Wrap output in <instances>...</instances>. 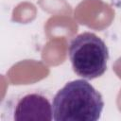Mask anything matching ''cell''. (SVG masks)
Instances as JSON below:
<instances>
[{"mask_svg": "<svg viewBox=\"0 0 121 121\" xmlns=\"http://www.w3.org/2000/svg\"><path fill=\"white\" fill-rule=\"evenodd\" d=\"M68 56L74 72L84 79L99 78L107 70L109 49L94 33L83 32L76 36L69 44Z\"/></svg>", "mask_w": 121, "mask_h": 121, "instance_id": "obj_2", "label": "cell"}, {"mask_svg": "<svg viewBox=\"0 0 121 121\" xmlns=\"http://www.w3.org/2000/svg\"><path fill=\"white\" fill-rule=\"evenodd\" d=\"M104 101L101 94L86 79L67 82L52 101L55 121H97L101 117Z\"/></svg>", "mask_w": 121, "mask_h": 121, "instance_id": "obj_1", "label": "cell"}, {"mask_svg": "<svg viewBox=\"0 0 121 121\" xmlns=\"http://www.w3.org/2000/svg\"><path fill=\"white\" fill-rule=\"evenodd\" d=\"M12 114L17 121H50L53 119L52 104L43 94L29 93L18 99Z\"/></svg>", "mask_w": 121, "mask_h": 121, "instance_id": "obj_3", "label": "cell"}]
</instances>
